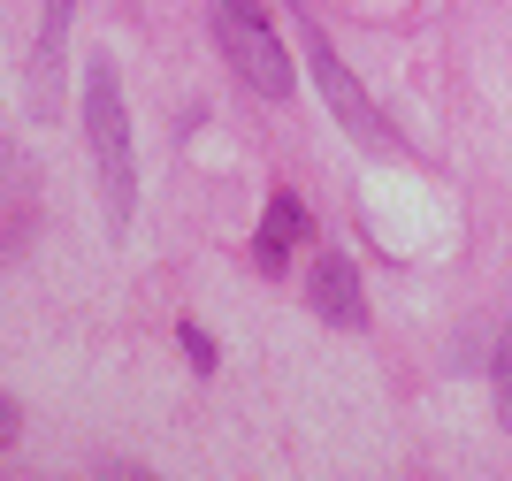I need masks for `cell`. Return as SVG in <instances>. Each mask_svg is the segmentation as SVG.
<instances>
[{
	"label": "cell",
	"instance_id": "9",
	"mask_svg": "<svg viewBox=\"0 0 512 481\" xmlns=\"http://www.w3.org/2000/svg\"><path fill=\"white\" fill-rule=\"evenodd\" d=\"M16 428H23V413L8 398H0V451H8V443H16Z\"/></svg>",
	"mask_w": 512,
	"mask_h": 481
},
{
	"label": "cell",
	"instance_id": "7",
	"mask_svg": "<svg viewBox=\"0 0 512 481\" xmlns=\"http://www.w3.org/2000/svg\"><path fill=\"white\" fill-rule=\"evenodd\" d=\"M176 344H184V359H192L199 375H214V344H207V329H199V321H176Z\"/></svg>",
	"mask_w": 512,
	"mask_h": 481
},
{
	"label": "cell",
	"instance_id": "8",
	"mask_svg": "<svg viewBox=\"0 0 512 481\" xmlns=\"http://www.w3.org/2000/svg\"><path fill=\"white\" fill-rule=\"evenodd\" d=\"M497 420L512 428V321H505V344H497Z\"/></svg>",
	"mask_w": 512,
	"mask_h": 481
},
{
	"label": "cell",
	"instance_id": "5",
	"mask_svg": "<svg viewBox=\"0 0 512 481\" xmlns=\"http://www.w3.org/2000/svg\"><path fill=\"white\" fill-rule=\"evenodd\" d=\"M299 237H306V207L291 199V191H276L268 214H260V237H253L260 275H283V268H291V245H299Z\"/></svg>",
	"mask_w": 512,
	"mask_h": 481
},
{
	"label": "cell",
	"instance_id": "3",
	"mask_svg": "<svg viewBox=\"0 0 512 481\" xmlns=\"http://www.w3.org/2000/svg\"><path fill=\"white\" fill-rule=\"evenodd\" d=\"M291 23H299V39H306V77L321 84V100H329V115H337V123L352 130L360 146H390V123L375 115V100L360 92V77H352V69L337 62V46H329V31H321V23L306 16V8H291Z\"/></svg>",
	"mask_w": 512,
	"mask_h": 481
},
{
	"label": "cell",
	"instance_id": "4",
	"mask_svg": "<svg viewBox=\"0 0 512 481\" xmlns=\"http://www.w3.org/2000/svg\"><path fill=\"white\" fill-rule=\"evenodd\" d=\"M306 306H314L329 329H360L367 321V291H360V268L344 252H321L314 275H306Z\"/></svg>",
	"mask_w": 512,
	"mask_h": 481
},
{
	"label": "cell",
	"instance_id": "2",
	"mask_svg": "<svg viewBox=\"0 0 512 481\" xmlns=\"http://www.w3.org/2000/svg\"><path fill=\"white\" fill-rule=\"evenodd\" d=\"M214 39L230 54V69L253 84L260 100H291V54H283L276 23L260 16V0H214Z\"/></svg>",
	"mask_w": 512,
	"mask_h": 481
},
{
	"label": "cell",
	"instance_id": "6",
	"mask_svg": "<svg viewBox=\"0 0 512 481\" xmlns=\"http://www.w3.org/2000/svg\"><path fill=\"white\" fill-rule=\"evenodd\" d=\"M69 16H77V0H46V23H39V62H62Z\"/></svg>",
	"mask_w": 512,
	"mask_h": 481
},
{
	"label": "cell",
	"instance_id": "1",
	"mask_svg": "<svg viewBox=\"0 0 512 481\" xmlns=\"http://www.w3.org/2000/svg\"><path fill=\"white\" fill-rule=\"evenodd\" d=\"M85 138H92V176H100V214H107V230H130V207H138V153H130L123 77H115L107 62L85 69Z\"/></svg>",
	"mask_w": 512,
	"mask_h": 481
}]
</instances>
